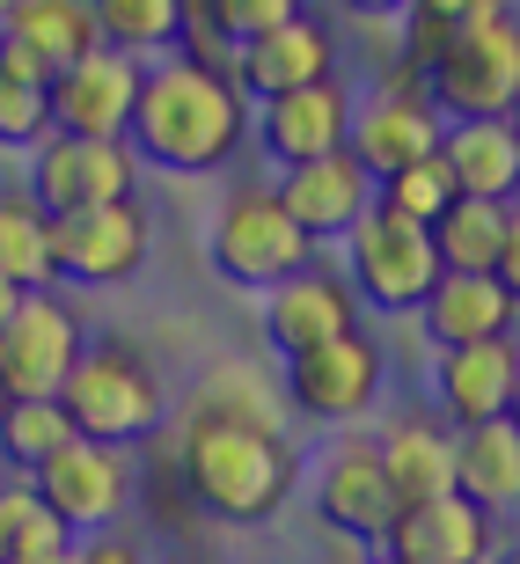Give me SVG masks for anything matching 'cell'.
Returning a JSON list of instances; mask_svg holds the SVG:
<instances>
[{
	"label": "cell",
	"mask_w": 520,
	"mask_h": 564,
	"mask_svg": "<svg viewBox=\"0 0 520 564\" xmlns=\"http://www.w3.org/2000/svg\"><path fill=\"white\" fill-rule=\"evenodd\" d=\"M242 140H250V96L235 88V74L198 66L184 52L147 59L140 104H132V126H126V147L140 154V169L213 176L242 154Z\"/></svg>",
	"instance_id": "1"
},
{
	"label": "cell",
	"mask_w": 520,
	"mask_h": 564,
	"mask_svg": "<svg viewBox=\"0 0 520 564\" xmlns=\"http://www.w3.org/2000/svg\"><path fill=\"white\" fill-rule=\"evenodd\" d=\"M176 477L184 499L220 528H264L286 513V499L301 491V455L286 433L242 419H206L184 411V447H176Z\"/></svg>",
	"instance_id": "2"
},
{
	"label": "cell",
	"mask_w": 520,
	"mask_h": 564,
	"mask_svg": "<svg viewBox=\"0 0 520 564\" xmlns=\"http://www.w3.org/2000/svg\"><path fill=\"white\" fill-rule=\"evenodd\" d=\"M66 425L88 440H110V447H140L147 433L169 425V389L154 375V359L126 337H88L74 375L59 389Z\"/></svg>",
	"instance_id": "3"
},
{
	"label": "cell",
	"mask_w": 520,
	"mask_h": 564,
	"mask_svg": "<svg viewBox=\"0 0 520 564\" xmlns=\"http://www.w3.org/2000/svg\"><path fill=\"white\" fill-rule=\"evenodd\" d=\"M206 264L220 286L235 293H271L279 279H293L301 264H315V242L293 228V213L279 206V191L242 184L206 228Z\"/></svg>",
	"instance_id": "4"
},
{
	"label": "cell",
	"mask_w": 520,
	"mask_h": 564,
	"mask_svg": "<svg viewBox=\"0 0 520 564\" xmlns=\"http://www.w3.org/2000/svg\"><path fill=\"white\" fill-rule=\"evenodd\" d=\"M425 96L440 118H506L520 96V15L491 8L477 22H455V37L425 66Z\"/></svg>",
	"instance_id": "5"
},
{
	"label": "cell",
	"mask_w": 520,
	"mask_h": 564,
	"mask_svg": "<svg viewBox=\"0 0 520 564\" xmlns=\"http://www.w3.org/2000/svg\"><path fill=\"white\" fill-rule=\"evenodd\" d=\"M345 286H353L359 308L375 315H418V301L433 293L440 279V257H433V235L418 220H396V213H367L345 242Z\"/></svg>",
	"instance_id": "6"
},
{
	"label": "cell",
	"mask_w": 520,
	"mask_h": 564,
	"mask_svg": "<svg viewBox=\"0 0 520 564\" xmlns=\"http://www.w3.org/2000/svg\"><path fill=\"white\" fill-rule=\"evenodd\" d=\"M381 381H389V359L367 330H345L331 345H315V352L286 359V411H301L308 425H337V433H353L359 419H375L381 403Z\"/></svg>",
	"instance_id": "7"
},
{
	"label": "cell",
	"mask_w": 520,
	"mask_h": 564,
	"mask_svg": "<svg viewBox=\"0 0 520 564\" xmlns=\"http://www.w3.org/2000/svg\"><path fill=\"white\" fill-rule=\"evenodd\" d=\"M88 345V323L74 315L59 286H37L22 293L15 315H8V330H0V389L15 403H44L59 397L66 375H74V359Z\"/></svg>",
	"instance_id": "8"
},
{
	"label": "cell",
	"mask_w": 520,
	"mask_h": 564,
	"mask_svg": "<svg viewBox=\"0 0 520 564\" xmlns=\"http://www.w3.org/2000/svg\"><path fill=\"white\" fill-rule=\"evenodd\" d=\"M308 506H315V521L331 528L337 543H353V550H381L389 528H396V513H403L389 469H381V455H375V440H359V433H345V440L323 447L315 484H308Z\"/></svg>",
	"instance_id": "9"
},
{
	"label": "cell",
	"mask_w": 520,
	"mask_h": 564,
	"mask_svg": "<svg viewBox=\"0 0 520 564\" xmlns=\"http://www.w3.org/2000/svg\"><path fill=\"white\" fill-rule=\"evenodd\" d=\"M154 250V220L140 198L52 213V279L59 286H126Z\"/></svg>",
	"instance_id": "10"
},
{
	"label": "cell",
	"mask_w": 520,
	"mask_h": 564,
	"mask_svg": "<svg viewBox=\"0 0 520 564\" xmlns=\"http://www.w3.org/2000/svg\"><path fill=\"white\" fill-rule=\"evenodd\" d=\"M140 154L126 140H74V132H44L30 147V198L44 213H82V206H118L140 198Z\"/></svg>",
	"instance_id": "11"
},
{
	"label": "cell",
	"mask_w": 520,
	"mask_h": 564,
	"mask_svg": "<svg viewBox=\"0 0 520 564\" xmlns=\"http://www.w3.org/2000/svg\"><path fill=\"white\" fill-rule=\"evenodd\" d=\"M37 499L59 513L74 535H96V528H118L132 506V447H110V440L74 433L52 462L30 469Z\"/></svg>",
	"instance_id": "12"
},
{
	"label": "cell",
	"mask_w": 520,
	"mask_h": 564,
	"mask_svg": "<svg viewBox=\"0 0 520 564\" xmlns=\"http://www.w3.org/2000/svg\"><path fill=\"white\" fill-rule=\"evenodd\" d=\"M353 110H359L353 82L331 74V82H308V88L250 104V140L279 169H301V162H323V154H337V147L353 140Z\"/></svg>",
	"instance_id": "13"
},
{
	"label": "cell",
	"mask_w": 520,
	"mask_h": 564,
	"mask_svg": "<svg viewBox=\"0 0 520 564\" xmlns=\"http://www.w3.org/2000/svg\"><path fill=\"white\" fill-rule=\"evenodd\" d=\"M440 118L433 110V96H425V82L418 74H403V66H389L381 74V88L375 96H359V110H353V140H345V154H353L367 176H389V169H403V162H418V154H433L440 147Z\"/></svg>",
	"instance_id": "14"
},
{
	"label": "cell",
	"mask_w": 520,
	"mask_h": 564,
	"mask_svg": "<svg viewBox=\"0 0 520 564\" xmlns=\"http://www.w3.org/2000/svg\"><path fill=\"white\" fill-rule=\"evenodd\" d=\"M140 74L147 66L132 52H82V59H66L44 88V104H52V132H74V140H126L132 126V104H140Z\"/></svg>",
	"instance_id": "15"
},
{
	"label": "cell",
	"mask_w": 520,
	"mask_h": 564,
	"mask_svg": "<svg viewBox=\"0 0 520 564\" xmlns=\"http://www.w3.org/2000/svg\"><path fill=\"white\" fill-rule=\"evenodd\" d=\"M345 330H359V301L345 286V272H331L323 257L264 293V345L279 359H301V352H315V345H331Z\"/></svg>",
	"instance_id": "16"
},
{
	"label": "cell",
	"mask_w": 520,
	"mask_h": 564,
	"mask_svg": "<svg viewBox=\"0 0 520 564\" xmlns=\"http://www.w3.org/2000/svg\"><path fill=\"white\" fill-rule=\"evenodd\" d=\"M279 206L293 213V228L308 235L315 250H331V242H345V235L375 213V176L337 147V154H323V162H301V169H279Z\"/></svg>",
	"instance_id": "17"
},
{
	"label": "cell",
	"mask_w": 520,
	"mask_h": 564,
	"mask_svg": "<svg viewBox=\"0 0 520 564\" xmlns=\"http://www.w3.org/2000/svg\"><path fill=\"white\" fill-rule=\"evenodd\" d=\"M499 550V521L477 513L462 491H440V499H411L396 513L381 557H411V564H491Z\"/></svg>",
	"instance_id": "18"
},
{
	"label": "cell",
	"mask_w": 520,
	"mask_h": 564,
	"mask_svg": "<svg viewBox=\"0 0 520 564\" xmlns=\"http://www.w3.org/2000/svg\"><path fill=\"white\" fill-rule=\"evenodd\" d=\"M228 74H235V88H242L250 104H264V96H286V88L331 82L337 74V37L301 8L293 22H279V30H264V37H250V44H235Z\"/></svg>",
	"instance_id": "19"
},
{
	"label": "cell",
	"mask_w": 520,
	"mask_h": 564,
	"mask_svg": "<svg viewBox=\"0 0 520 564\" xmlns=\"http://www.w3.org/2000/svg\"><path fill=\"white\" fill-rule=\"evenodd\" d=\"M513 352L520 337H477V345H447L433 359V419L462 425H484V419H506V397H513Z\"/></svg>",
	"instance_id": "20"
},
{
	"label": "cell",
	"mask_w": 520,
	"mask_h": 564,
	"mask_svg": "<svg viewBox=\"0 0 520 564\" xmlns=\"http://www.w3.org/2000/svg\"><path fill=\"white\" fill-rule=\"evenodd\" d=\"M418 330L447 345H477V337H513L520 330V301L491 272H440L433 293L418 301Z\"/></svg>",
	"instance_id": "21"
},
{
	"label": "cell",
	"mask_w": 520,
	"mask_h": 564,
	"mask_svg": "<svg viewBox=\"0 0 520 564\" xmlns=\"http://www.w3.org/2000/svg\"><path fill=\"white\" fill-rule=\"evenodd\" d=\"M440 162H447L462 198H491V206L520 198V126L513 118H447L440 126Z\"/></svg>",
	"instance_id": "22"
},
{
	"label": "cell",
	"mask_w": 520,
	"mask_h": 564,
	"mask_svg": "<svg viewBox=\"0 0 520 564\" xmlns=\"http://www.w3.org/2000/svg\"><path fill=\"white\" fill-rule=\"evenodd\" d=\"M375 455H381V469H389L403 506L455 491V425L433 419V411H396L375 433Z\"/></svg>",
	"instance_id": "23"
},
{
	"label": "cell",
	"mask_w": 520,
	"mask_h": 564,
	"mask_svg": "<svg viewBox=\"0 0 520 564\" xmlns=\"http://www.w3.org/2000/svg\"><path fill=\"white\" fill-rule=\"evenodd\" d=\"M455 491L491 521L520 513V425L513 419H484L455 433Z\"/></svg>",
	"instance_id": "24"
},
{
	"label": "cell",
	"mask_w": 520,
	"mask_h": 564,
	"mask_svg": "<svg viewBox=\"0 0 520 564\" xmlns=\"http://www.w3.org/2000/svg\"><path fill=\"white\" fill-rule=\"evenodd\" d=\"M0 37L22 44L30 59H44L52 74H59L66 59L96 52V44H104V30H96V8H88V0H8Z\"/></svg>",
	"instance_id": "25"
},
{
	"label": "cell",
	"mask_w": 520,
	"mask_h": 564,
	"mask_svg": "<svg viewBox=\"0 0 520 564\" xmlns=\"http://www.w3.org/2000/svg\"><path fill=\"white\" fill-rule=\"evenodd\" d=\"M66 543H74V528L37 499V484L30 477L0 484V564H52L66 557Z\"/></svg>",
	"instance_id": "26"
},
{
	"label": "cell",
	"mask_w": 520,
	"mask_h": 564,
	"mask_svg": "<svg viewBox=\"0 0 520 564\" xmlns=\"http://www.w3.org/2000/svg\"><path fill=\"white\" fill-rule=\"evenodd\" d=\"M0 279L22 293L59 286L52 279V213L30 191H0Z\"/></svg>",
	"instance_id": "27"
},
{
	"label": "cell",
	"mask_w": 520,
	"mask_h": 564,
	"mask_svg": "<svg viewBox=\"0 0 520 564\" xmlns=\"http://www.w3.org/2000/svg\"><path fill=\"white\" fill-rule=\"evenodd\" d=\"M96 8V30H104L110 52H132V59H169L184 44V0H88Z\"/></svg>",
	"instance_id": "28"
},
{
	"label": "cell",
	"mask_w": 520,
	"mask_h": 564,
	"mask_svg": "<svg viewBox=\"0 0 520 564\" xmlns=\"http://www.w3.org/2000/svg\"><path fill=\"white\" fill-rule=\"evenodd\" d=\"M425 235H433L440 272H491V264H499V242H506V206H491V198H455Z\"/></svg>",
	"instance_id": "29"
},
{
	"label": "cell",
	"mask_w": 520,
	"mask_h": 564,
	"mask_svg": "<svg viewBox=\"0 0 520 564\" xmlns=\"http://www.w3.org/2000/svg\"><path fill=\"white\" fill-rule=\"evenodd\" d=\"M191 411H206V419H242V425H264V433H286V397L264 389V381L242 367V359H220L198 389H191Z\"/></svg>",
	"instance_id": "30"
},
{
	"label": "cell",
	"mask_w": 520,
	"mask_h": 564,
	"mask_svg": "<svg viewBox=\"0 0 520 564\" xmlns=\"http://www.w3.org/2000/svg\"><path fill=\"white\" fill-rule=\"evenodd\" d=\"M74 440V425H66V403L44 397V403H15L8 397V411H0V462H8V477H30L37 462H52Z\"/></svg>",
	"instance_id": "31"
},
{
	"label": "cell",
	"mask_w": 520,
	"mask_h": 564,
	"mask_svg": "<svg viewBox=\"0 0 520 564\" xmlns=\"http://www.w3.org/2000/svg\"><path fill=\"white\" fill-rule=\"evenodd\" d=\"M455 198L462 191H455V176H447V162H440V147L418 154V162H403V169H389V176L375 184V206L396 213V220H418V228H433Z\"/></svg>",
	"instance_id": "32"
},
{
	"label": "cell",
	"mask_w": 520,
	"mask_h": 564,
	"mask_svg": "<svg viewBox=\"0 0 520 564\" xmlns=\"http://www.w3.org/2000/svg\"><path fill=\"white\" fill-rule=\"evenodd\" d=\"M44 88L52 82H30V74H8V66H0V154H30V147L52 132Z\"/></svg>",
	"instance_id": "33"
},
{
	"label": "cell",
	"mask_w": 520,
	"mask_h": 564,
	"mask_svg": "<svg viewBox=\"0 0 520 564\" xmlns=\"http://www.w3.org/2000/svg\"><path fill=\"white\" fill-rule=\"evenodd\" d=\"M59 564H147V557H140V543H132V535H118V528H96V535H74Z\"/></svg>",
	"instance_id": "34"
},
{
	"label": "cell",
	"mask_w": 520,
	"mask_h": 564,
	"mask_svg": "<svg viewBox=\"0 0 520 564\" xmlns=\"http://www.w3.org/2000/svg\"><path fill=\"white\" fill-rule=\"evenodd\" d=\"M491 279H499V286L520 301V198L506 206V242H499V264H491Z\"/></svg>",
	"instance_id": "35"
},
{
	"label": "cell",
	"mask_w": 520,
	"mask_h": 564,
	"mask_svg": "<svg viewBox=\"0 0 520 564\" xmlns=\"http://www.w3.org/2000/svg\"><path fill=\"white\" fill-rule=\"evenodd\" d=\"M411 8L447 15V22H477V15H491V8H506V0H411Z\"/></svg>",
	"instance_id": "36"
},
{
	"label": "cell",
	"mask_w": 520,
	"mask_h": 564,
	"mask_svg": "<svg viewBox=\"0 0 520 564\" xmlns=\"http://www.w3.org/2000/svg\"><path fill=\"white\" fill-rule=\"evenodd\" d=\"M345 8H353L359 22H389V15H403L411 0H345Z\"/></svg>",
	"instance_id": "37"
},
{
	"label": "cell",
	"mask_w": 520,
	"mask_h": 564,
	"mask_svg": "<svg viewBox=\"0 0 520 564\" xmlns=\"http://www.w3.org/2000/svg\"><path fill=\"white\" fill-rule=\"evenodd\" d=\"M323 564H375V557H367V550H353V543H337V550H331Z\"/></svg>",
	"instance_id": "38"
},
{
	"label": "cell",
	"mask_w": 520,
	"mask_h": 564,
	"mask_svg": "<svg viewBox=\"0 0 520 564\" xmlns=\"http://www.w3.org/2000/svg\"><path fill=\"white\" fill-rule=\"evenodd\" d=\"M15 301H22V286H8V279H0V330H8V315H15Z\"/></svg>",
	"instance_id": "39"
},
{
	"label": "cell",
	"mask_w": 520,
	"mask_h": 564,
	"mask_svg": "<svg viewBox=\"0 0 520 564\" xmlns=\"http://www.w3.org/2000/svg\"><path fill=\"white\" fill-rule=\"evenodd\" d=\"M506 419L520 425V352H513V397H506Z\"/></svg>",
	"instance_id": "40"
},
{
	"label": "cell",
	"mask_w": 520,
	"mask_h": 564,
	"mask_svg": "<svg viewBox=\"0 0 520 564\" xmlns=\"http://www.w3.org/2000/svg\"><path fill=\"white\" fill-rule=\"evenodd\" d=\"M506 118H513V126H520V96H513V110H506Z\"/></svg>",
	"instance_id": "41"
},
{
	"label": "cell",
	"mask_w": 520,
	"mask_h": 564,
	"mask_svg": "<svg viewBox=\"0 0 520 564\" xmlns=\"http://www.w3.org/2000/svg\"><path fill=\"white\" fill-rule=\"evenodd\" d=\"M381 564H411V557H381Z\"/></svg>",
	"instance_id": "42"
},
{
	"label": "cell",
	"mask_w": 520,
	"mask_h": 564,
	"mask_svg": "<svg viewBox=\"0 0 520 564\" xmlns=\"http://www.w3.org/2000/svg\"><path fill=\"white\" fill-rule=\"evenodd\" d=\"M0 22H8V0H0Z\"/></svg>",
	"instance_id": "43"
},
{
	"label": "cell",
	"mask_w": 520,
	"mask_h": 564,
	"mask_svg": "<svg viewBox=\"0 0 520 564\" xmlns=\"http://www.w3.org/2000/svg\"><path fill=\"white\" fill-rule=\"evenodd\" d=\"M0 411H8V389H0Z\"/></svg>",
	"instance_id": "44"
},
{
	"label": "cell",
	"mask_w": 520,
	"mask_h": 564,
	"mask_svg": "<svg viewBox=\"0 0 520 564\" xmlns=\"http://www.w3.org/2000/svg\"><path fill=\"white\" fill-rule=\"evenodd\" d=\"M0 484H8V462H0Z\"/></svg>",
	"instance_id": "45"
},
{
	"label": "cell",
	"mask_w": 520,
	"mask_h": 564,
	"mask_svg": "<svg viewBox=\"0 0 520 564\" xmlns=\"http://www.w3.org/2000/svg\"><path fill=\"white\" fill-rule=\"evenodd\" d=\"M169 564H191V557H169Z\"/></svg>",
	"instance_id": "46"
},
{
	"label": "cell",
	"mask_w": 520,
	"mask_h": 564,
	"mask_svg": "<svg viewBox=\"0 0 520 564\" xmlns=\"http://www.w3.org/2000/svg\"><path fill=\"white\" fill-rule=\"evenodd\" d=\"M52 564H59V557H52Z\"/></svg>",
	"instance_id": "47"
}]
</instances>
